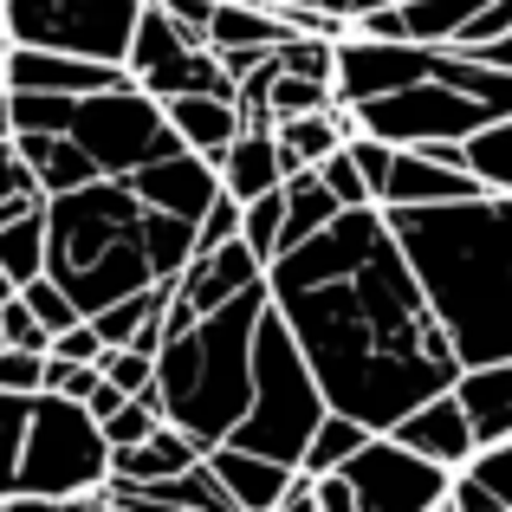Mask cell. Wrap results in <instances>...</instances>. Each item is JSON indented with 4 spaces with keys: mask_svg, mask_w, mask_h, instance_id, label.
Here are the masks:
<instances>
[{
    "mask_svg": "<svg viewBox=\"0 0 512 512\" xmlns=\"http://www.w3.org/2000/svg\"><path fill=\"white\" fill-rule=\"evenodd\" d=\"M266 286L325 409L370 435H389L461 376V357L428 312L383 208H344L325 234L279 253Z\"/></svg>",
    "mask_w": 512,
    "mask_h": 512,
    "instance_id": "cell-1",
    "label": "cell"
},
{
    "mask_svg": "<svg viewBox=\"0 0 512 512\" xmlns=\"http://www.w3.org/2000/svg\"><path fill=\"white\" fill-rule=\"evenodd\" d=\"M156 396L169 428L195 435L201 448H247L286 467L305 461L318 422L331 415L266 279L201 318H163Z\"/></svg>",
    "mask_w": 512,
    "mask_h": 512,
    "instance_id": "cell-2",
    "label": "cell"
},
{
    "mask_svg": "<svg viewBox=\"0 0 512 512\" xmlns=\"http://www.w3.org/2000/svg\"><path fill=\"white\" fill-rule=\"evenodd\" d=\"M428 312L441 318L461 370L512 363V195L448 208H383Z\"/></svg>",
    "mask_w": 512,
    "mask_h": 512,
    "instance_id": "cell-3",
    "label": "cell"
},
{
    "mask_svg": "<svg viewBox=\"0 0 512 512\" xmlns=\"http://www.w3.org/2000/svg\"><path fill=\"white\" fill-rule=\"evenodd\" d=\"M195 260V221L143 208L130 182H98L46 201V279L65 286V299L85 318L150 286H175Z\"/></svg>",
    "mask_w": 512,
    "mask_h": 512,
    "instance_id": "cell-4",
    "label": "cell"
},
{
    "mask_svg": "<svg viewBox=\"0 0 512 512\" xmlns=\"http://www.w3.org/2000/svg\"><path fill=\"white\" fill-rule=\"evenodd\" d=\"M104 487H111V441L85 415V402L33 396L13 500H59L65 506V500H98Z\"/></svg>",
    "mask_w": 512,
    "mask_h": 512,
    "instance_id": "cell-5",
    "label": "cell"
},
{
    "mask_svg": "<svg viewBox=\"0 0 512 512\" xmlns=\"http://www.w3.org/2000/svg\"><path fill=\"white\" fill-rule=\"evenodd\" d=\"M65 137L91 156L98 175H111V182H130L137 169L163 163V156H182V137L169 130V111L150 91H137L130 78L111 91H91V98H72Z\"/></svg>",
    "mask_w": 512,
    "mask_h": 512,
    "instance_id": "cell-6",
    "label": "cell"
},
{
    "mask_svg": "<svg viewBox=\"0 0 512 512\" xmlns=\"http://www.w3.org/2000/svg\"><path fill=\"white\" fill-rule=\"evenodd\" d=\"M350 117H357V137H376L389 143V150H422V143H467L474 130L487 124H506V117H493L487 104L474 98V91H461L448 78V65H428V78H415V85L389 91V98H370V104H344Z\"/></svg>",
    "mask_w": 512,
    "mask_h": 512,
    "instance_id": "cell-7",
    "label": "cell"
},
{
    "mask_svg": "<svg viewBox=\"0 0 512 512\" xmlns=\"http://www.w3.org/2000/svg\"><path fill=\"white\" fill-rule=\"evenodd\" d=\"M143 7L150 0H0V20H7L13 46L65 52V59H91V65L124 72Z\"/></svg>",
    "mask_w": 512,
    "mask_h": 512,
    "instance_id": "cell-8",
    "label": "cell"
},
{
    "mask_svg": "<svg viewBox=\"0 0 512 512\" xmlns=\"http://www.w3.org/2000/svg\"><path fill=\"white\" fill-rule=\"evenodd\" d=\"M124 72H130V85L150 91L156 104H169V98H234L227 65L214 59L208 46H195V39H188L156 0L143 7V20H137V39H130Z\"/></svg>",
    "mask_w": 512,
    "mask_h": 512,
    "instance_id": "cell-9",
    "label": "cell"
},
{
    "mask_svg": "<svg viewBox=\"0 0 512 512\" xmlns=\"http://www.w3.org/2000/svg\"><path fill=\"white\" fill-rule=\"evenodd\" d=\"M357 493V512H441L454 493V474L422 454H409L396 435H370L357 454L338 467Z\"/></svg>",
    "mask_w": 512,
    "mask_h": 512,
    "instance_id": "cell-10",
    "label": "cell"
},
{
    "mask_svg": "<svg viewBox=\"0 0 512 512\" xmlns=\"http://www.w3.org/2000/svg\"><path fill=\"white\" fill-rule=\"evenodd\" d=\"M428 65H435V46H409V39H363V33H350V26H344L331 85H338V104H370V98H389V91L428 78Z\"/></svg>",
    "mask_w": 512,
    "mask_h": 512,
    "instance_id": "cell-11",
    "label": "cell"
},
{
    "mask_svg": "<svg viewBox=\"0 0 512 512\" xmlns=\"http://www.w3.org/2000/svg\"><path fill=\"white\" fill-rule=\"evenodd\" d=\"M130 188L143 195V208L175 214V221H195L201 227V214L221 201V169H214L208 156L182 150V156H163V163L137 169V175H130Z\"/></svg>",
    "mask_w": 512,
    "mask_h": 512,
    "instance_id": "cell-12",
    "label": "cell"
},
{
    "mask_svg": "<svg viewBox=\"0 0 512 512\" xmlns=\"http://www.w3.org/2000/svg\"><path fill=\"white\" fill-rule=\"evenodd\" d=\"M389 435H396L409 454H422V461L448 467V474H461V467L480 454V441H474V422H467V409H461V396H454V389H441L435 402L409 409L396 428H389Z\"/></svg>",
    "mask_w": 512,
    "mask_h": 512,
    "instance_id": "cell-13",
    "label": "cell"
},
{
    "mask_svg": "<svg viewBox=\"0 0 512 512\" xmlns=\"http://www.w3.org/2000/svg\"><path fill=\"white\" fill-rule=\"evenodd\" d=\"M124 78L130 72H117V65H91V59H65V52L13 46L0 85L7 91H46V98H91V91H111V85H124Z\"/></svg>",
    "mask_w": 512,
    "mask_h": 512,
    "instance_id": "cell-14",
    "label": "cell"
},
{
    "mask_svg": "<svg viewBox=\"0 0 512 512\" xmlns=\"http://www.w3.org/2000/svg\"><path fill=\"white\" fill-rule=\"evenodd\" d=\"M474 195H487V188H480L467 169L435 163L428 150H396L376 208H448V201H474Z\"/></svg>",
    "mask_w": 512,
    "mask_h": 512,
    "instance_id": "cell-15",
    "label": "cell"
},
{
    "mask_svg": "<svg viewBox=\"0 0 512 512\" xmlns=\"http://www.w3.org/2000/svg\"><path fill=\"white\" fill-rule=\"evenodd\" d=\"M208 467H214V480L234 493L240 512H279L286 487L299 480V467L266 461V454H247V448H208Z\"/></svg>",
    "mask_w": 512,
    "mask_h": 512,
    "instance_id": "cell-16",
    "label": "cell"
},
{
    "mask_svg": "<svg viewBox=\"0 0 512 512\" xmlns=\"http://www.w3.org/2000/svg\"><path fill=\"white\" fill-rule=\"evenodd\" d=\"M214 169H221V195H234L240 208L260 201V195H273V188H286V163H279V137L273 130H240Z\"/></svg>",
    "mask_w": 512,
    "mask_h": 512,
    "instance_id": "cell-17",
    "label": "cell"
},
{
    "mask_svg": "<svg viewBox=\"0 0 512 512\" xmlns=\"http://www.w3.org/2000/svg\"><path fill=\"white\" fill-rule=\"evenodd\" d=\"M273 137H279V163H286V182H292L299 169L331 163V156L357 137V117H350L344 104H331V111H318V117H286V124H273Z\"/></svg>",
    "mask_w": 512,
    "mask_h": 512,
    "instance_id": "cell-18",
    "label": "cell"
},
{
    "mask_svg": "<svg viewBox=\"0 0 512 512\" xmlns=\"http://www.w3.org/2000/svg\"><path fill=\"white\" fill-rule=\"evenodd\" d=\"M454 396H461L467 422H474V441L493 448V441H512V363H480V370L454 376Z\"/></svg>",
    "mask_w": 512,
    "mask_h": 512,
    "instance_id": "cell-19",
    "label": "cell"
},
{
    "mask_svg": "<svg viewBox=\"0 0 512 512\" xmlns=\"http://www.w3.org/2000/svg\"><path fill=\"white\" fill-rule=\"evenodd\" d=\"M201 454H208V448H201L195 435H182V428H156L143 448L111 454V480H117V487H163V480L188 474Z\"/></svg>",
    "mask_w": 512,
    "mask_h": 512,
    "instance_id": "cell-20",
    "label": "cell"
},
{
    "mask_svg": "<svg viewBox=\"0 0 512 512\" xmlns=\"http://www.w3.org/2000/svg\"><path fill=\"white\" fill-rule=\"evenodd\" d=\"M163 111H169V130L182 137V150L208 156V163H221L227 143L247 130V124H240V104H234V98H169Z\"/></svg>",
    "mask_w": 512,
    "mask_h": 512,
    "instance_id": "cell-21",
    "label": "cell"
},
{
    "mask_svg": "<svg viewBox=\"0 0 512 512\" xmlns=\"http://www.w3.org/2000/svg\"><path fill=\"white\" fill-rule=\"evenodd\" d=\"M13 150L26 156V169H33V182H39V195H72V188H85V182H98V169H91V156L78 150L72 137H13Z\"/></svg>",
    "mask_w": 512,
    "mask_h": 512,
    "instance_id": "cell-22",
    "label": "cell"
},
{
    "mask_svg": "<svg viewBox=\"0 0 512 512\" xmlns=\"http://www.w3.org/2000/svg\"><path fill=\"white\" fill-rule=\"evenodd\" d=\"M396 7H402V39H409V46L448 52L454 39L467 33V20L487 13L493 0H396Z\"/></svg>",
    "mask_w": 512,
    "mask_h": 512,
    "instance_id": "cell-23",
    "label": "cell"
},
{
    "mask_svg": "<svg viewBox=\"0 0 512 512\" xmlns=\"http://www.w3.org/2000/svg\"><path fill=\"white\" fill-rule=\"evenodd\" d=\"M338 214L344 208L331 201V188L318 182V169H299L286 182V234H279V253H292V247H305L312 234H325Z\"/></svg>",
    "mask_w": 512,
    "mask_h": 512,
    "instance_id": "cell-24",
    "label": "cell"
},
{
    "mask_svg": "<svg viewBox=\"0 0 512 512\" xmlns=\"http://www.w3.org/2000/svg\"><path fill=\"white\" fill-rule=\"evenodd\" d=\"M0 273L13 279V292L33 286V279H46V201L26 214H13L7 227H0Z\"/></svg>",
    "mask_w": 512,
    "mask_h": 512,
    "instance_id": "cell-25",
    "label": "cell"
},
{
    "mask_svg": "<svg viewBox=\"0 0 512 512\" xmlns=\"http://www.w3.org/2000/svg\"><path fill=\"white\" fill-rule=\"evenodd\" d=\"M169 299H175V286H150V292H130V299H117V305H104L91 325H98V338L111 344V350H124V344H137L150 325H163L169 318Z\"/></svg>",
    "mask_w": 512,
    "mask_h": 512,
    "instance_id": "cell-26",
    "label": "cell"
},
{
    "mask_svg": "<svg viewBox=\"0 0 512 512\" xmlns=\"http://www.w3.org/2000/svg\"><path fill=\"white\" fill-rule=\"evenodd\" d=\"M461 163H467V175H474L487 195H512V117L506 124L474 130V137L461 143Z\"/></svg>",
    "mask_w": 512,
    "mask_h": 512,
    "instance_id": "cell-27",
    "label": "cell"
},
{
    "mask_svg": "<svg viewBox=\"0 0 512 512\" xmlns=\"http://www.w3.org/2000/svg\"><path fill=\"white\" fill-rule=\"evenodd\" d=\"M363 441H370V428H363V422H350V415H325L318 435H312V448H305V461H299V474H312V480L338 474Z\"/></svg>",
    "mask_w": 512,
    "mask_h": 512,
    "instance_id": "cell-28",
    "label": "cell"
},
{
    "mask_svg": "<svg viewBox=\"0 0 512 512\" xmlns=\"http://www.w3.org/2000/svg\"><path fill=\"white\" fill-rule=\"evenodd\" d=\"M338 104V85H325V78H299V72H273V85H266V117L273 124H286V117H318Z\"/></svg>",
    "mask_w": 512,
    "mask_h": 512,
    "instance_id": "cell-29",
    "label": "cell"
},
{
    "mask_svg": "<svg viewBox=\"0 0 512 512\" xmlns=\"http://www.w3.org/2000/svg\"><path fill=\"white\" fill-rule=\"evenodd\" d=\"M156 428H169L163 396H156V389H143V396H130L124 409H117L111 422H104V441H111V454H124V448H143V441H150Z\"/></svg>",
    "mask_w": 512,
    "mask_h": 512,
    "instance_id": "cell-30",
    "label": "cell"
},
{
    "mask_svg": "<svg viewBox=\"0 0 512 512\" xmlns=\"http://www.w3.org/2000/svg\"><path fill=\"white\" fill-rule=\"evenodd\" d=\"M279 234H286V188H273V195H260V201L240 208V240H247L266 266L279 260Z\"/></svg>",
    "mask_w": 512,
    "mask_h": 512,
    "instance_id": "cell-31",
    "label": "cell"
},
{
    "mask_svg": "<svg viewBox=\"0 0 512 512\" xmlns=\"http://www.w3.org/2000/svg\"><path fill=\"white\" fill-rule=\"evenodd\" d=\"M26 422H33V396H0V506L13 500V474H20Z\"/></svg>",
    "mask_w": 512,
    "mask_h": 512,
    "instance_id": "cell-32",
    "label": "cell"
},
{
    "mask_svg": "<svg viewBox=\"0 0 512 512\" xmlns=\"http://www.w3.org/2000/svg\"><path fill=\"white\" fill-rule=\"evenodd\" d=\"M104 383L111 389H124V396H143V389H156V357L150 350H137V344H124V350H104Z\"/></svg>",
    "mask_w": 512,
    "mask_h": 512,
    "instance_id": "cell-33",
    "label": "cell"
},
{
    "mask_svg": "<svg viewBox=\"0 0 512 512\" xmlns=\"http://www.w3.org/2000/svg\"><path fill=\"white\" fill-rule=\"evenodd\" d=\"M318 182L331 188L338 208H376V195H370V182H363V169H357V156H350V150H338L331 163H318Z\"/></svg>",
    "mask_w": 512,
    "mask_h": 512,
    "instance_id": "cell-34",
    "label": "cell"
},
{
    "mask_svg": "<svg viewBox=\"0 0 512 512\" xmlns=\"http://www.w3.org/2000/svg\"><path fill=\"white\" fill-rule=\"evenodd\" d=\"M20 299H26V312H33L39 325L52 331V338H59V331H72L78 318H85L72 299H65V286H52V279H33V286H20Z\"/></svg>",
    "mask_w": 512,
    "mask_h": 512,
    "instance_id": "cell-35",
    "label": "cell"
},
{
    "mask_svg": "<svg viewBox=\"0 0 512 512\" xmlns=\"http://www.w3.org/2000/svg\"><path fill=\"white\" fill-rule=\"evenodd\" d=\"M46 389V350H0V396H39Z\"/></svg>",
    "mask_w": 512,
    "mask_h": 512,
    "instance_id": "cell-36",
    "label": "cell"
},
{
    "mask_svg": "<svg viewBox=\"0 0 512 512\" xmlns=\"http://www.w3.org/2000/svg\"><path fill=\"white\" fill-rule=\"evenodd\" d=\"M104 383L98 363H65V357H46V389L39 396H65V402H91V389Z\"/></svg>",
    "mask_w": 512,
    "mask_h": 512,
    "instance_id": "cell-37",
    "label": "cell"
},
{
    "mask_svg": "<svg viewBox=\"0 0 512 512\" xmlns=\"http://www.w3.org/2000/svg\"><path fill=\"white\" fill-rule=\"evenodd\" d=\"M33 208V201H46L39 195V182H33V169H26V156L13 150V143H0V208Z\"/></svg>",
    "mask_w": 512,
    "mask_h": 512,
    "instance_id": "cell-38",
    "label": "cell"
},
{
    "mask_svg": "<svg viewBox=\"0 0 512 512\" xmlns=\"http://www.w3.org/2000/svg\"><path fill=\"white\" fill-rule=\"evenodd\" d=\"M0 331H7V350H52V331L39 325L33 312H26L20 292H13V299L0 305Z\"/></svg>",
    "mask_w": 512,
    "mask_h": 512,
    "instance_id": "cell-39",
    "label": "cell"
},
{
    "mask_svg": "<svg viewBox=\"0 0 512 512\" xmlns=\"http://www.w3.org/2000/svg\"><path fill=\"white\" fill-rule=\"evenodd\" d=\"M227 240H240V201H234V195H221L208 214H201V227H195V253H214V247H227Z\"/></svg>",
    "mask_w": 512,
    "mask_h": 512,
    "instance_id": "cell-40",
    "label": "cell"
},
{
    "mask_svg": "<svg viewBox=\"0 0 512 512\" xmlns=\"http://www.w3.org/2000/svg\"><path fill=\"white\" fill-rule=\"evenodd\" d=\"M104 350H111V344L98 338V325H91V318H78L72 331H59V338H52L46 357H65V363H104Z\"/></svg>",
    "mask_w": 512,
    "mask_h": 512,
    "instance_id": "cell-41",
    "label": "cell"
},
{
    "mask_svg": "<svg viewBox=\"0 0 512 512\" xmlns=\"http://www.w3.org/2000/svg\"><path fill=\"white\" fill-rule=\"evenodd\" d=\"M312 487H318V512H357V493H350L344 474H325V480H312Z\"/></svg>",
    "mask_w": 512,
    "mask_h": 512,
    "instance_id": "cell-42",
    "label": "cell"
},
{
    "mask_svg": "<svg viewBox=\"0 0 512 512\" xmlns=\"http://www.w3.org/2000/svg\"><path fill=\"white\" fill-rule=\"evenodd\" d=\"M124 402H130V396H124V389H111V383H98V389H91V402H85V415H91V422H98V428H104V422H111V415H117V409H124Z\"/></svg>",
    "mask_w": 512,
    "mask_h": 512,
    "instance_id": "cell-43",
    "label": "cell"
},
{
    "mask_svg": "<svg viewBox=\"0 0 512 512\" xmlns=\"http://www.w3.org/2000/svg\"><path fill=\"white\" fill-rule=\"evenodd\" d=\"M279 512H318V487H312V474H299L286 487V500H279Z\"/></svg>",
    "mask_w": 512,
    "mask_h": 512,
    "instance_id": "cell-44",
    "label": "cell"
},
{
    "mask_svg": "<svg viewBox=\"0 0 512 512\" xmlns=\"http://www.w3.org/2000/svg\"><path fill=\"white\" fill-rule=\"evenodd\" d=\"M292 7H312V13H331V20H344V26H350V7H357V0H292Z\"/></svg>",
    "mask_w": 512,
    "mask_h": 512,
    "instance_id": "cell-45",
    "label": "cell"
},
{
    "mask_svg": "<svg viewBox=\"0 0 512 512\" xmlns=\"http://www.w3.org/2000/svg\"><path fill=\"white\" fill-rule=\"evenodd\" d=\"M461 59H467V52H461ZM474 59H487V65H506V72H512V33L500 39V46H487V52H474Z\"/></svg>",
    "mask_w": 512,
    "mask_h": 512,
    "instance_id": "cell-46",
    "label": "cell"
},
{
    "mask_svg": "<svg viewBox=\"0 0 512 512\" xmlns=\"http://www.w3.org/2000/svg\"><path fill=\"white\" fill-rule=\"evenodd\" d=\"M0 143H13V98H7V85H0Z\"/></svg>",
    "mask_w": 512,
    "mask_h": 512,
    "instance_id": "cell-47",
    "label": "cell"
},
{
    "mask_svg": "<svg viewBox=\"0 0 512 512\" xmlns=\"http://www.w3.org/2000/svg\"><path fill=\"white\" fill-rule=\"evenodd\" d=\"M7 52H13V39H7V20H0V72H7Z\"/></svg>",
    "mask_w": 512,
    "mask_h": 512,
    "instance_id": "cell-48",
    "label": "cell"
},
{
    "mask_svg": "<svg viewBox=\"0 0 512 512\" xmlns=\"http://www.w3.org/2000/svg\"><path fill=\"white\" fill-rule=\"evenodd\" d=\"M7 299H13V279H7V273H0V305H7Z\"/></svg>",
    "mask_w": 512,
    "mask_h": 512,
    "instance_id": "cell-49",
    "label": "cell"
},
{
    "mask_svg": "<svg viewBox=\"0 0 512 512\" xmlns=\"http://www.w3.org/2000/svg\"><path fill=\"white\" fill-rule=\"evenodd\" d=\"M0 350H7V331H0Z\"/></svg>",
    "mask_w": 512,
    "mask_h": 512,
    "instance_id": "cell-50",
    "label": "cell"
},
{
    "mask_svg": "<svg viewBox=\"0 0 512 512\" xmlns=\"http://www.w3.org/2000/svg\"><path fill=\"white\" fill-rule=\"evenodd\" d=\"M441 512H454V506H441Z\"/></svg>",
    "mask_w": 512,
    "mask_h": 512,
    "instance_id": "cell-51",
    "label": "cell"
}]
</instances>
